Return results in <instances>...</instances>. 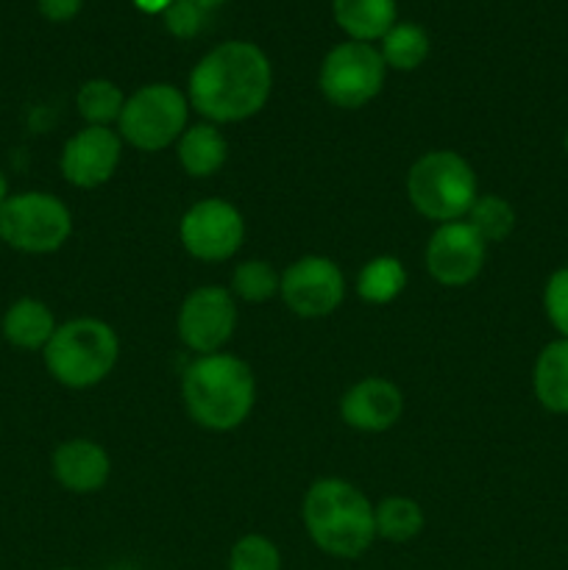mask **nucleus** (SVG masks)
Here are the masks:
<instances>
[{
  "instance_id": "9d476101",
  "label": "nucleus",
  "mask_w": 568,
  "mask_h": 570,
  "mask_svg": "<svg viewBox=\"0 0 568 570\" xmlns=\"http://www.w3.org/2000/svg\"><path fill=\"white\" fill-rule=\"evenodd\" d=\"M237 321L239 309L232 289L217 287V284H204V287H195L182 301V309H178L176 317V332L184 348L193 351L195 356L221 354L223 345L234 337Z\"/></svg>"
},
{
  "instance_id": "6ab92c4d",
  "label": "nucleus",
  "mask_w": 568,
  "mask_h": 570,
  "mask_svg": "<svg viewBox=\"0 0 568 570\" xmlns=\"http://www.w3.org/2000/svg\"><path fill=\"white\" fill-rule=\"evenodd\" d=\"M532 390L546 412L568 415V337H557L540 348L532 367Z\"/></svg>"
},
{
  "instance_id": "0eeeda50",
  "label": "nucleus",
  "mask_w": 568,
  "mask_h": 570,
  "mask_svg": "<svg viewBox=\"0 0 568 570\" xmlns=\"http://www.w3.org/2000/svg\"><path fill=\"white\" fill-rule=\"evenodd\" d=\"M72 234V215L53 193H14L0 206V243L20 254L45 256L65 248Z\"/></svg>"
},
{
  "instance_id": "412c9836",
  "label": "nucleus",
  "mask_w": 568,
  "mask_h": 570,
  "mask_svg": "<svg viewBox=\"0 0 568 570\" xmlns=\"http://www.w3.org/2000/svg\"><path fill=\"white\" fill-rule=\"evenodd\" d=\"M379 53H382L388 70L412 72L427 61L429 48V33L423 31L418 22H395L382 39H379Z\"/></svg>"
},
{
  "instance_id": "a211bd4d",
  "label": "nucleus",
  "mask_w": 568,
  "mask_h": 570,
  "mask_svg": "<svg viewBox=\"0 0 568 570\" xmlns=\"http://www.w3.org/2000/svg\"><path fill=\"white\" fill-rule=\"evenodd\" d=\"M332 14L340 31L354 42H379L395 26V0H332Z\"/></svg>"
},
{
  "instance_id": "7ed1b4c3",
  "label": "nucleus",
  "mask_w": 568,
  "mask_h": 570,
  "mask_svg": "<svg viewBox=\"0 0 568 570\" xmlns=\"http://www.w3.org/2000/svg\"><path fill=\"white\" fill-rule=\"evenodd\" d=\"M301 518L312 543L334 560H360L376 540L373 504L340 476H323L306 488Z\"/></svg>"
},
{
  "instance_id": "473e14b6",
  "label": "nucleus",
  "mask_w": 568,
  "mask_h": 570,
  "mask_svg": "<svg viewBox=\"0 0 568 570\" xmlns=\"http://www.w3.org/2000/svg\"><path fill=\"white\" fill-rule=\"evenodd\" d=\"M562 150H566V156H568V128H566V137H562Z\"/></svg>"
},
{
  "instance_id": "1a4fd4ad",
  "label": "nucleus",
  "mask_w": 568,
  "mask_h": 570,
  "mask_svg": "<svg viewBox=\"0 0 568 570\" xmlns=\"http://www.w3.org/2000/svg\"><path fill=\"white\" fill-rule=\"evenodd\" d=\"M184 250L198 262H228L239 254L245 239V217L232 200L206 198L189 206L178 223Z\"/></svg>"
},
{
  "instance_id": "20e7f679",
  "label": "nucleus",
  "mask_w": 568,
  "mask_h": 570,
  "mask_svg": "<svg viewBox=\"0 0 568 570\" xmlns=\"http://www.w3.org/2000/svg\"><path fill=\"white\" fill-rule=\"evenodd\" d=\"M50 379L61 387L89 390L106 382L120 360V340L106 321L72 317L59 323L42 351Z\"/></svg>"
},
{
  "instance_id": "a878e982",
  "label": "nucleus",
  "mask_w": 568,
  "mask_h": 570,
  "mask_svg": "<svg viewBox=\"0 0 568 570\" xmlns=\"http://www.w3.org/2000/svg\"><path fill=\"white\" fill-rule=\"evenodd\" d=\"M282 551L265 534H243L228 551V570H282Z\"/></svg>"
},
{
  "instance_id": "f03ea898",
  "label": "nucleus",
  "mask_w": 568,
  "mask_h": 570,
  "mask_svg": "<svg viewBox=\"0 0 568 570\" xmlns=\"http://www.w3.org/2000/svg\"><path fill=\"white\" fill-rule=\"evenodd\" d=\"M182 401L189 421L206 432H234L256 404V376L239 356H195L182 376Z\"/></svg>"
},
{
  "instance_id": "c85d7f7f",
  "label": "nucleus",
  "mask_w": 568,
  "mask_h": 570,
  "mask_svg": "<svg viewBox=\"0 0 568 570\" xmlns=\"http://www.w3.org/2000/svg\"><path fill=\"white\" fill-rule=\"evenodd\" d=\"M84 0H37V9L50 22H70L78 17Z\"/></svg>"
},
{
  "instance_id": "f3484780",
  "label": "nucleus",
  "mask_w": 568,
  "mask_h": 570,
  "mask_svg": "<svg viewBox=\"0 0 568 570\" xmlns=\"http://www.w3.org/2000/svg\"><path fill=\"white\" fill-rule=\"evenodd\" d=\"M56 328V315L39 298H17L0 321L3 340L20 351H45Z\"/></svg>"
},
{
  "instance_id": "6e6552de",
  "label": "nucleus",
  "mask_w": 568,
  "mask_h": 570,
  "mask_svg": "<svg viewBox=\"0 0 568 570\" xmlns=\"http://www.w3.org/2000/svg\"><path fill=\"white\" fill-rule=\"evenodd\" d=\"M388 65L379 48L368 42H340L323 56L317 70V89L337 109H362L371 104L384 87Z\"/></svg>"
},
{
  "instance_id": "2f4dec72",
  "label": "nucleus",
  "mask_w": 568,
  "mask_h": 570,
  "mask_svg": "<svg viewBox=\"0 0 568 570\" xmlns=\"http://www.w3.org/2000/svg\"><path fill=\"white\" fill-rule=\"evenodd\" d=\"M195 6H198V9H204V11H212V9H217V6H223L226 3V0H193Z\"/></svg>"
},
{
  "instance_id": "5701e85b",
  "label": "nucleus",
  "mask_w": 568,
  "mask_h": 570,
  "mask_svg": "<svg viewBox=\"0 0 568 570\" xmlns=\"http://www.w3.org/2000/svg\"><path fill=\"white\" fill-rule=\"evenodd\" d=\"M376 538L388 543H410L423 532V510L407 495H388L373 507Z\"/></svg>"
},
{
  "instance_id": "f8f14e48",
  "label": "nucleus",
  "mask_w": 568,
  "mask_h": 570,
  "mask_svg": "<svg viewBox=\"0 0 568 570\" xmlns=\"http://www.w3.org/2000/svg\"><path fill=\"white\" fill-rule=\"evenodd\" d=\"M427 271L440 287H468L488 262V243L466 220L443 223L427 243Z\"/></svg>"
},
{
  "instance_id": "dca6fc26",
  "label": "nucleus",
  "mask_w": 568,
  "mask_h": 570,
  "mask_svg": "<svg viewBox=\"0 0 568 570\" xmlns=\"http://www.w3.org/2000/svg\"><path fill=\"white\" fill-rule=\"evenodd\" d=\"M176 156L189 178H209L226 165L228 142L215 122H189L187 131L178 137Z\"/></svg>"
},
{
  "instance_id": "bb28decb",
  "label": "nucleus",
  "mask_w": 568,
  "mask_h": 570,
  "mask_svg": "<svg viewBox=\"0 0 568 570\" xmlns=\"http://www.w3.org/2000/svg\"><path fill=\"white\" fill-rule=\"evenodd\" d=\"M546 321L555 326L560 337H568V265L557 267L543 284Z\"/></svg>"
},
{
  "instance_id": "393cba45",
  "label": "nucleus",
  "mask_w": 568,
  "mask_h": 570,
  "mask_svg": "<svg viewBox=\"0 0 568 570\" xmlns=\"http://www.w3.org/2000/svg\"><path fill=\"white\" fill-rule=\"evenodd\" d=\"M282 273L267 259H245L232 271V295L245 304H265L278 295Z\"/></svg>"
},
{
  "instance_id": "2eb2a0df",
  "label": "nucleus",
  "mask_w": 568,
  "mask_h": 570,
  "mask_svg": "<svg viewBox=\"0 0 568 570\" xmlns=\"http://www.w3.org/2000/svg\"><path fill=\"white\" fill-rule=\"evenodd\" d=\"M50 473L67 493L92 495L106 488L111 476V456L100 443L87 438L65 440L53 449Z\"/></svg>"
},
{
  "instance_id": "f257e3e1",
  "label": "nucleus",
  "mask_w": 568,
  "mask_h": 570,
  "mask_svg": "<svg viewBox=\"0 0 568 570\" xmlns=\"http://www.w3.org/2000/svg\"><path fill=\"white\" fill-rule=\"evenodd\" d=\"M273 67L265 50L245 39H228L200 56L187 81V100L206 122L228 126L265 109Z\"/></svg>"
},
{
  "instance_id": "c756f323",
  "label": "nucleus",
  "mask_w": 568,
  "mask_h": 570,
  "mask_svg": "<svg viewBox=\"0 0 568 570\" xmlns=\"http://www.w3.org/2000/svg\"><path fill=\"white\" fill-rule=\"evenodd\" d=\"M173 3H176V0H134V6H137L143 14H159V17L165 14Z\"/></svg>"
},
{
  "instance_id": "39448f33",
  "label": "nucleus",
  "mask_w": 568,
  "mask_h": 570,
  "mask_svg": "<svg viewBox=\"0 0 568 570\" xmlns=\"http://www.w3.org/2000/svg\"><path fill=\"white\" fill-rule=\"evenodd\" d=\"M407 198L418 215L438 226L466 220L479 198L477 173L457 150H429L418 156L407 173Z\"/></svg>"
},
{
  "instance_id": "4468645a",
  "label": "nucleus",
  "mask_w": 568,
  "mask_h": 570,
  "mask_svg": "<svg viewBox=\"0 0 568 570\" xmlns=\"http://www.w3.org/2000/svg\"><path fill=\"white\" fill-rule=\"evenodd\" d=\"M404 415V395L384 376H365L351 384L340 399V417L362 434H382Z\"/></svg>"
},
{
  "instance_id": "4be33fe9",
  "label": "nucleus",
  "mask_w": 568,
  "mask_h": 570,
  "mask_svg": "<svg viewBox=\"0 0 568 570\" xmlns=\"http://www.w3.org/2000/svg\"><path fill=\"white\" fill-rule=\"evenodd\" d=\"M128 95L117 87L109 78H89L78 87L76 92V109L87 126H100L111 128L117 126L123 115V106H126Z\"/></svg>"
},
{
  "instance_id": "7c9ffc66",
  "label": "nucleus",
  "mask_w": 568,
  "mask_h": 570,
  "mask_svg": "<svg viewBox=\"0 0 568 570\" xmlns=\"http://www.w3.org/2000/svg\"><path fill=\"white\" fill-rule=\"evenodd\" d=\"M9 178H6V173L0 170V206L6 204V198H9Z\"/></svg>"
},
{
  "instance_id": "9b49d317",
  "label": "nucleus",
  "mask_w": 568,
  "mask_h": 570,
  "mask_svg": "<svg viewBox=\"0 0 568 570\" xmlns=\"http://www.w3.org/2000/svg\"><path fill=\"white\" fill-rule=\"evenodd\" d=\"M278 295L295 317L321 321L343 306L345 276L329 256H301L282 271Z\"/></svg>"
},
{
  "instance_id": "ddd939ff",
  "label": "nucleus",
  "mask_w": 568,
  "mask_h": 570,
  "mask_svg": "<svg viewBox=\"0 0 568 570\" xmlns=\"http://www.w3.org/2000/svg\"><path fill=\"white\" fill-rule=\"evenodd\" d=\"M123 139L117 128L84 126L65 142L59 170L76 189H98L117 173L123 159Z\"/></svg>"
},
{
  "instance_id": "cd10ccee",
  "label": "nucleus",
  "mask_w": 568,
  "mask_h": 570,
  "mask_svg": "<svg viewBox=\"0 0 568 570\" xmlns=\"http://www.w3.org/2000/svg\"><path fill=\"white\" fill-rule=\"evenodd\" d=\"M206 11L198 9L193 0H176L170 9L161 14V22H165L167 33H173L176 39H193L198 37L200 28H204Z\"/></svg>"
},
{
  "instance_id": "aec40b11",
  "label": "nucleus",
  "mask_w": 568,
  "mask_h": 570,
  "mask_svg": "<svg viewBox=\"0 0 568 570\" xmlns=\"http://www.w3.org/2000/svg\"><path fill=\"white\" fill-rule=\"evenodd\" d=\"M407 267L399 256H373L356 273V295L371 306H388L407 289Z\"/></svg>"
},
{
  "instance_id": "b1692460",
  "label": "nucleus",
  "mask_w": 568,
  "mask_h": 570,
  "mask_svg": "<svg viewBox=\"0 0 568 570\" xmlns=\"http://www.w3.org/2000/svg\"><path fill=\"white\" fill-rule=\"evenodd\" d=\"M466 223L484 239V243H505L512 232H516V209L507 198L501 195H482L473 200V206L468 209Z\"/></svg>"
},
{
  "instance_id": "72a5a7b5",
  "label": "nucleus",
  "mask_w": 568,
  "mask_h": 570,
  "mask_svg": "<svg viewBox=\"0 0 568 570\" xmlns=\"http://www.w3.org/2000/svg\"><path fill=\"white\" fill-rule=\"evenodd\" d=\"M59 570H76V568H59Z\"/></svg>"
},
{
  "instance_id": "423d86ee",
  "label": "nucleus",
  "mask_w": 568,
  "mask_h": 570,
  "mask_svg": "<svg viewBox=\"0 0 568 570\" xmlns=\"http://www.w3.org/2000/svg\"><path fill=\"white\" fill-rule=\"evenodd\" d=\"M187 92L165 81L145 83L126 98L117 120V134L126 145L143 154H159L173 148L189 126Z\"/></svg>"
}]
</instances>
